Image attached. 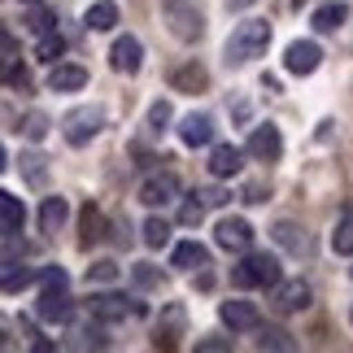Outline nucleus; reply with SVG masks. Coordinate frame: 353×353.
<instances>
[{"label":"nucleus","mask_w":353,"mask_h":353,"mask_svg":"<svg viewBox=\"0 0 353 353\" xmlns=\"http://www.w3.org/2000/svg\"><path fill=\"white\" fill-rule=\"evenodd\" d=\"M144 244H148V249L170 244V223H166V219H148V223H144Z\"/></svg>","instance_id":"c85d7f7f"},{"label":"nucleus","mask_w":353,"mask_h":353,"mask_svg":"<svg viewBox=\"0 0 353 353\" xmlns=\"http://www.w3.org/2000/svg\"><path fill=\"white\" fill-rule=\"evenodd\" d=\"M105 240V214L97 205H83V214H79V244H101Z\"/></svg>","instance_id":"a211bd4d"},{"label":"nucleus","mask_w":353,"mask_h":353,"mask_svg":"<svg viewBox=\"0 0 353 353\" xmlns=\"http://www.w3.org/2000/svg\"><path fill=\"white\" fill-rule=\"evenodd\" d=\"M257 349H275V353H292L296 341H292V332H283V327H266L262 336H257Z\"/></svg>","instance_id":"393cba45"},{"label":"nucleus","mask_w":353,"mask_h":353,"mask_svg":"<svg viewBox=\"0 0 353 353\" xmlns=\"http://www.w3.org/2000/svg\"><path fill=\"white\" fill-rule=\"evenodd\" d=\"M18 131L26 135V140H44V135H48V118H44V114H26Z\"/></svg>","instance_id":"2f4dec72"},{"label":"nucleus","mask_w":353,"mask_h":353,"mask_svg":"<svg viewBox=\"0 0 353 353\" xmlns=\"http://www.w3.org/2000/svg\"><path fill=\"white\" fill-rule=\"evenodd\" d=\"M319 61H323V48L314 44V39H296V44H288V52H283L288 74H314Z\"/></svg>","instance_id":"6e6552de"},{"label":"nucleus","mask_w":353,"mask_h":353,"mask_svg":"<svg viewBox=\"0 0 353 353\" xmlns=\"http://www.w3.org/2000/svg\"><path fill=\"white\" fill-rule=\"evenodd\" d=\"M65 52V39L57 35V31H48V35H39V44H35V57L39 61H57Z\"/></svg>","instance_id":"cd10ccee"},{"label":"nucleus","mask_w":353,"mask_h":353,"mask_svg":"<svg viewBox=\"0 0 353 353\" xmlns=\"http://www.w3.org/2000/svg\"><path fill=\"white\" fill-rule=\"evenodd\" d=\"M22 219H26L22 201H18V196H9L5 188H0V232H5V236H13V232L22 227Z\"/></svg>","instance_id":"5701e85b"},{"label":"nucleus","mask_w":353,"mask_h":353,"mask_svg":"<svg viewBox=\"0 0 353 353\" xmlns=\"http://www.w3.org/2000/svg\"><path fill=\"white\" fill-rule=\"evenodd\" d=\"M170 83H174V92H205L210 88V74H205V65L188 61V65H179V70L170 74Z\"/></svg>","instance_id":"6ab92c4d"},{"label":"nucleus","mask_w":353,"mask_h":353,"mask_svg":"<svg viewBox=\"0 0 353 353\" xmlns=\"http://www.w3.org/2000/svg\"><path fill=\"white\" fill-rule=\"evenodd\" d=\"M22 174H26V183H35V188H39V183L48 179V166H44V157L26 153V157H22Z\"/></svg>","instance_id":"7c9ffc66"},{"label":"nucleus","mask_w":353,"mask_h":353,"mask_svg":"<svg viewBox=\"0 0 353 353\" xmlns=\"http://www.w3.org/2000/svg\"><path fill=\"white\" fill-rule=\"evenodd\" d=\"M48 88L52 92H79V88H88V70L83 65H70V61H52Z\"/></svg>","instance_id":"4468645a"},{"label":"nucleus","mask_w":353,"mask_h":353,"mask_svg":"<svg viewBox=\"0 0 353 353\" xmlns=\"http://www.w3.org/2000/svg\"><path fill=\"white\" fill-rule=\"evenodd\" d=\"M70 219V205H65V196H48L44 205H39V227L52 236V232H61V223Z\"/></svg>","instance_id":"412c9836"},{"label":"nucleus","mask_w":353,"mask_h":353,"mask_svg":"<svg viewBox=\"0 0 353 353\" xmlns=\"http://www.w3.org/2000/svg\"><path fill=\"white\" fill-rule=\"evenodd\" d=\"M332 249L353 257V219H341V223H336V232H332Z\"/></svg>","instance_id":"c756f323"},{"label":"nucleus","mask_w":353,"mask_h":353,"mask_svg":"<svg viewBox=\"0 0 353 353\" xmlns=\"http://www.w3.org/2000/svg\"><path fill=\"white\" fill-rule=\"evenodd\" d=\"M219 314H223V323H227L232 332H253L257 323H262V314H257L253 301H223Z\"/></svg>","instance_id":"ddd939ff"},{"label":"nucleus","mask_w":353,"mask_h":353,"mask_svg":"<svg viewBox=\"0 0 353 353\" xmlns=\"http://www.w3.org/2000/svg\"><path fill=\"white\" fill-rule=\"evenodd\" d=\"M0 345H5V341H0Z\"/></svg>","instance_id":"a18cd8bd"},{"label":"nucleus","mask_w":353,"mask_h":353,"mask_svg":"<svg viewBox=\"0 0 353 353\" xmlns=\"http://www.w3.org/2000/svg\"><path fill=\"white\" fill-rule=\"evenodd\" d=\"M174 266H179V270L210 266V249H205V244H196V240H183V244H174Z\"/></svg>","instance_id":"aec40b11"},{"label":"nucleus","mask_w":353,"mask_h":353,"mask_svg":"<svg viewBox=\"0 0 353 353\" xmlns=\"http://www.w3.org/2000/svg\"><path fill=\"white\" fill-rule=\"evenodd\" d=\"M183 332V310L179 305H166V327H157V349L161 345H174V336Z\"/></svg>","instance_id":"a878e982"},{"label":"nucleus","mask_w":353,"mask_h":353,"mask_svg":"<svg viewBox=\"0 0 353 353\" xmlns=\"http://www.w3.org/2000/svg\"><path fill=\"white\" fill-rule=\"evenodd\" d=\"M101 127H105V110H101V105H79V110H70L61 118V135L70 144H88Z\"/></svg>","instance_id":"39448f33"},{"label":"nucleus","mask_w":353,"mask_h":353,"mask_svg":"<svg viewBox=\"0 0 353 353\" xmlns=\"http://www.w3.org/2000/svg\"><path fill=\"white\" fill-rule=\"evenodd\" d=\"M22 5H39V0H22Z\"/></svg>","instance_id":"c03bdc74"},{"label":"nucleus","mask_w":353,"mask_h":353,"mask_svg":"<svg viewBox=\"0 0 353 353\" xmlns=\"http://www.w3.org/2000/svg\"><path fill=\"white\" fill-rule=\"evenodd\" d=\"M39 319L44 323H70L74 319V301H70V279L61 266H48L39 275Z\"/></svg>","instance_id":"f257e3e1"},{"label":"nucleus","mask_w":353,"mask_h":353,"mask_svg":"<svg viewBox=\"0 0 353 353\" xmlns=\"http://www.w3.org/2000/svg\"><path fill=\"white\" fill-rule=\"evenodd\" d=\"M170 118H174V114H170V105H166V101H153V110H148V131H157V135H161V131L170 127Z\"/></svg>","instance_id":"473e14b6"},{"label":"nucleus","mask_w":353,"mask_h":353,"mask_svg":"<svg viewBox=\"0 0 353 353\" xmlns=\"http://www.w3.org/2000/svg\"><path fill=\"white\" fill-rule=\"evenodd\" d=\"M266 44H270V26L266 22H240L236 31H232V39H227V61L232 65H244V61H253V57H262L266 52Z\"/></svg>","instance_id":"f03ea898"},{"label":"nucleus","mask_w":353,"mask_h":353,"mask_svg":"<svg viewBox=\"0 0 353 353\" xmlns=\"http://www.w3.org/2000/svg\"><path fill=\"white\" fill-rule=\"evenodd\" d=\"M52 22H57V18H52L48 9H31V13H26V31H35V35H48Z\"/></svg>","instance_id":"f704fd0d"},{"label":"nucleus","mask_w":353,"mask_h":353,"mask_svg":"<svg viewBox=\"0 0 353 353\" xmlns=\"http://www.w3.org/2000/svg\"><path fill=\"white\" fill-rule=\"evenodd\" d=\"M214 240H219L223 249H232V253H244L253 244V227L244 219H223L219 227H214Z\"/></svg>","instance_id":"9b49d317"},{"label":"nucleus","mask_w":353,"mask_h":353,"mask_svg":"<svg viewBox=\"0 0 353 353\" xmlns=\"http://www.w3.org/2000/svg\"><path fill=\"white\" fill-rule=\"evenodd\" d=\"M88 310L97 319H105V323H114V319H127V314H140V305L135 301H127V296H118V292H97L88 301Z\"/></svg>","instance_id":"1a4fd4ad"},{"label":"nucleus","mask_w":353,"mask_h":353,"mask_svg":"<svg viewBox=\"0 0 353 353\" xmlns=\"http://www.w3.org/2000/svg\"><path fill=\"white\" fill-rule=\"evenodd\" d=\"M118 279V262H92L88 266V283H114Z\"/></svg>","instance_id":"c9c22d12"},{"label":"nucleus","mask_w":353,"mask_h":353,"mask_svg":"<svg viewBox=\"0 0 353 353\" xmlns=\"http://www.w3.org/2000/svg\"><path fill=\"white\" fill-rule=\"evenodd\" d=\"M270 236H275L279 249H288V253H296V257L310 253V236H305V227H301V223H292V219L275 223V232H270Z\"/></svg>","instance_id":"f3484780"},{"label":"nucleus","mask_w":353,"mask_h":353,"mask_svg":"<svg viewBox=\"0 0 353 353\" xmlns=\"http://www.w3.org/2000/svg\"><path fill=\"white\" fill-rule=\"evenodd\" d=\"M244 201H266V192H262V183H249V188H244Z\"/></svg>","instance_id":"a19ab883"},{"label":"nucleus","mask_w":353,"mask_h":353,"mask_svg":"<svg viewBox=\"0 0 353 353\" xmlns=\"http://www.w3.org/2000/svg\"><path fill=\"white\" fill-rule=\"evenodd\" d=\"M114 22H118V5H114V0H97V5L88 9V26H92V31H114Z\"/></svg>","instance_id":"b1692460"},{"label":"nucleus","mask_w":353,"mask_h":353,"mask_svg":"<svg viewBox=\"0 0 353 353\" xmlns=\"http://www.w3.org/2000/svg\"><path fill=\"white\" fill-rule=\"evenodd\" d=\"M79 336H83V345H97V349L110 345V336H105V319H97V314H92V323H88Z\"/></svg>","instance_id":"72a5a7b5"},{"label":"nucleus","mask_w":353,"mask_h":353,"mask_svg":"<svg viewBox=\"0 0 353 353\" xmlns=\"http://www.w3.org/2000/svg\"><path fill=\"white\" fill-rule=\"evenodd\" d=\"M310 283L305 279H275L270 283V310L275 314H296V310H305L310 305Z\"/></svg>","instance_id":"423d86ee"},{"label":"nucleus","mask_w":353,"mask_h":353,"mask_svg":"<svg viewBox=\"0 0 353 353\" xmlns=\"http://www.w3.org/2000/svg\"><path fill=\"white\" fill-rule=\"evenodd\" d=\"M179 196V174H170V170H157V174H148L144 188H140V201L144 205H170V201Z\"/></svg>","instance_id":"0eeeda50"},{"label":"nucleus","mask_w":353,"mask_h":353,"mask_svg":"<svg viewBox=\"0 0 353 353\" xmlns=\"http://www.w3.org/2000/svg\"><path fill=\"white\" fill-rule=\"evenodd\" d=\"M161 22H166L170 35L183 39V44H192V39L205 35V18H201V9L192 0H161Z\"/></svg>","instance_id":"7ed1b4c3"},{"label":"nucleus","mask_w":353,"mask_h":353,"mask_svg":"<svg viewBox=\"0 0 353 353\" xmlns=\"http://www.w3.org/2000/svg\"><path fill=\"white\" fill-rule=\"evenodd\" d=\"M140 61H144V44L135 35H122L118 44H114V52H110V65L118 74H135L140 70Z\"/></svg>","instance_id":"f8f14e48"},{"label":"nucleus","mask_w":353,"mask_h":353,"mask_svg":"<svg viewBox=\"0 0 353 353\" xmlns=\"http://www.w3.org/2000/svg\"><path fill=\"white\" fill-rule=\"evenodd\" d=\"M349 18V5H341V0H327V5L314 9V31H341Z\"/></svg>","instance_id":"4be33fe9"},{"label":"nucleus","mask_w":353,"mask_h":353,"mask_svg":"<svg viewBox=\"0 0 353 353\" xmlns=\"http://www.w3.org/2000/svg\"><path fill=\"white\" fill-rule=\"evenodd\" d=\"M253 0H227V9H249Z\"/></svg>","instance_id":"79ce46f5"},{"label":"nucleus","mask_w":353,"mask_h":353,"mask_svg":"<svg viewBox=\"0 0 353 353\" xmlns=\"http://www.w3.org/2000/svg\"><path fill=\"white\" fill-rule=\"evenodd\" d=\"M179 140H183L188 148L210 144V140H214V118H210V114H188V118L179 122Z\"/></svg>","instance_id":"dca6fc26"},{"label":"nucleus","mask_w":353,"mask_h":353,"mask_svg":"<svg viewBox=\"0 0 353 353\" xmlns=\"http://www.w3.org/2000/svg\"><path fill=\"white\" fill-rule=\"evenodd\" d=\"M244 166V153L236 144H214V153H210V174L214 179H232V174H240Z\"/></svg>","instance_id":"2eb2a0df"},{"label":"nucleus","mask_w":353,"mask_h":353,"mask_svg":"<svg viewBox=\"0 0 353 353\" xmlns=\"http://www.w3.org/2000/svg\"><path fill=\"white\" fill-rule=\"evenodd\" d=\"M279 279V262L270 253H249L244 249V262L232 266V288H270Z\"/></svg>","instance_id":"20e7f679"},{"label":"nucleus","mask_w":353,"mask_h":353,"mask_svg":"<svg viewBox=\"0 0 353 353\" xmlns=\"http://www.w3.org/2000/svg\"><path fill=\"white\" fill-rule=\"evenodd\" d=\"M249 153L257 157V161H279V153H283V135H279V127H253V135H249Z\"/></svg>","instance_id":"9d476101"},{"label":"nucleus","mask_w":353,"mask_h":353,"mask_svg":"<svg viewBox=\"0 0 353 353\" xmlns=\"http://www.w3.org/2000/svg\"><path fill=\"white\" fill-rule=\"evenodd\" d=\"M9 166V157H5V144H0V170H5Z\"/></svg>","instance_id":"37998d69"},{"label":"nucleus","mask_w":353,"mask_h":353,"mask_svg":"<svg viewBox=\"0 0 353 353\" xmlns=\"http://www.w3.org/2000/svg\"><path fill=\"white\" fill-rule=\"evenodd\" d=\"M35 283V270H26V266H13L0 275V292H22V288H31Z\"/></svg>","instance_id":"bb28decb"},{"label":"nucleus","mask_w":353,"mask_h":353,"mask_svg":"<svg viewBox=\"0 0 353 353\" xmlns=\"http://www.w3.org/2000/svg\"><path fill=\"white\" fill-rule=\"evenodd\" d=\"M201 219H205V205H201L196 196H192V201H183V210H179V223H183V227H196Z\"/></svg>","instance_id":"e433bc0d"},{"label":"nucleus","mask_w":353,"mask_h":353,"mask_svg":"<svg viewBox=\"0 0 353 353\" xmlns=\"http://www.w3.org/2000/svg\"><path fill=\"white\" fill-rule=\"evenodd\" d=\"M135 279H140L144 288H157V283H161V275H157V270H148V266H135Z\"/></svg>","instance_id":"ea45409f"},{"label":"nucleus","mask_w":353,"mask_h":353,"mask_svg":"<svg viewBox=\"0 0 353 353\" xmlns=\"http://www.w3.org/2000/svg\"><path fill=\"white\" fill-rule=\"evenodd\" d=\"M196 349L201 353H223V349H232V341H227V336H201Z\"/></svg>","instance_id":"4c0bfd02"},{"label":"nucleus","mask_w":353,"mask_h":353,"mask_svg":"<svg viewBox=\"0 0 353 353\" xmlns=\"http://www.w3.org/2000/svg\"><path fill=\"white\" fill-rule=\"evenodd\" d=\"M201 205H205V210H214V205H223V201H227V192H223V188H201Z\"/></svg>","instance_id":"58836bf2"}]
</instances>
